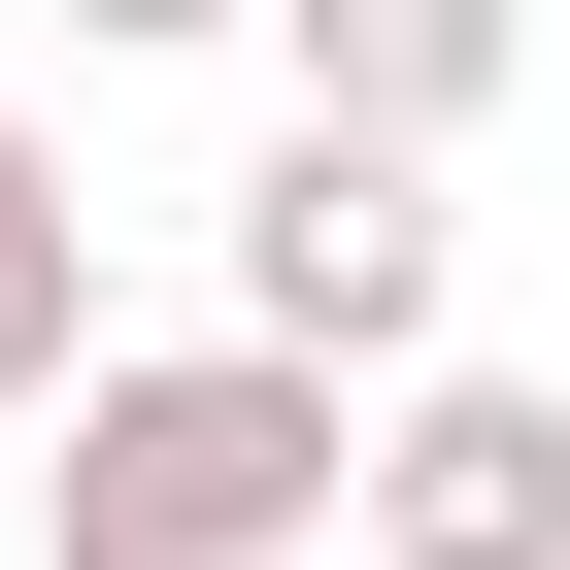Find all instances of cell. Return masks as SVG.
<instances>
[{
    "label": "cell",
    "mask_w": 570,
    "mask_h": 570,
    "mask_svg": "<svg viewBox=\"0 0 570 570\" xmlns=\"http://www.w3.org/2000/svg\"><path fill=\"white\" fill-rule=\"evenodd\" d=\"M35 436V570H336V370L268 336H101Z\"/></svg>",
    "instance_id": "1"
},
{
    "label": "cell",
    "mask_w": 570,
    "mask_h": 570,
    "mask_svg": "<svg viewBox=\"0 0 570 570\" xmlns=\"http://www.w3.org/2000/svg\"><path fill=\"white\" fill-rule=\"evenodd\" d=\"M235 336L336 370V403L436 370V336H470V202H436V135H336V101L268 135V168H235Z\"/></svg>",
    "instance_id": "2"
},
{
    "label": "cell",
    "mask_w": 570,
    "mask_h": 570,
    "mask_svg": "<svg viewBox=\"0 0 570 570\" xmlns=\"http://www.w3.org/2000/svg\"><path fill=\"white\" fill-rule=\"evenodd\" d=\"M336 537H370V570H570V403L470 370V336L370 370V403H336Z\"/></svg>",
    "instance_id": "3"
},
{
    "label": "cell",
    "mask_w": 570,
    "mask_h": 570,
    "mask_svg": "<svg viewBox=\"0 0 570 570\" xmlns=\"http://www.w3.org/2000/svg\"><path fill=\"white\" fill-rule=\"evenodd\" d=\"M235 35H268V68H303L336 135H470V101L537 68V0H235Z\"/></svg>",
    "instance_id": "4"
},
{
    "label": "cell",
    "mask_w": 570,
    "mask_h": 570,
    "mask_svg": "<svg viewBox=\"0 0 570 570\" xmlns=\"http://www.w3.org/2000/svg\"><path fill=\"white\" fill-rule=\"evenodd\" d=\"M68 370H101V202H68V135H35V101H0V436H35Z\"/></svg>",
    "instance_id": "5"
},
{
    "label": "cell",
    "mask_w": 570,
    "mask_h": 570,
    "mask_svg": "<svg viewBox=\"0 0 570 570\" xmlns=\"http://www.w3.org/2000/svg\"><path fill=\"white\" fill-rule=\"evenodd\" d=\"M68 35H101V68H168V35H235V0H68Z\"/></svg>",
    "instance_id": "6"
}]
</instances>
